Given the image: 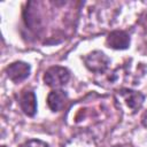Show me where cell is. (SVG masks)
I'll use <instances>...</instances> for the list:
<instances>
[{"instance_id":"7","label":"cell","mask_w":147,"mask_h":147,"mask_svg":"<svg viewBox=\"0 0 147 147\" xmlns=\"http://www.w3.org/2000/svg\"><path fill=\"white\" fill-rule=\"evenodd\" d=\"M20 107L28 116H33L37 111V98L32 91H24L20 96Z\"/></svg>"},{"instance_id":"8","label":"cell","mask_w":147,"mask_h":147,"mask_svg":"<svg viewBox=\"0 0 147 147\" xmlns=\"http://www.w3.org/2000/svg\"><path fill=\"white\" fill-rule=\"evenodd\" d=\"M68 100V95L62 90H54L47 96V105L53 111H60L64 108Z\"/></svg>"},{"instance_id":"11","label":"cell","mask_w":147,"mask_h":147,"mask_svg":"<svg viewBox=\"0 0 147 147\" xmlns=\"http://www.w3.org/2000/svg\"><path fill=\"white\" fill-rule=\"evenodd\" d=\"M114 147H130L127 145H118V146H114Z\"/></svg>"},{"instance_id":"6","label":"cell","mask_w":147,"mask_h":147,"mask_svg":"<svg viewBox=\"0 0 147 147\" xmlns=\"http://www.w3.org/2000/svg\"><path fill=\"white\" fill-rule=\"evenodd\" d=\"M63 147H98V145H96L93 136L91 133L84 131V132H79V133L75 134L72 138H70L63 145Z\"/></svg>"},{"instance_id":"1","label":"cell","mask_w":147,"mask_h":147,"mask_svg":"<svg viewBox=\"0 0 147 147\" xmlns=\"http://www.w3.org/2000/svg\"><path fill=\"white\" fill-rule=\"evenodd\" d=\"M69 78H70L69 70L67 68L60 67V65H54V67L48 68L44 75L45 84L51 87H54V88L61 87L64 84H67Z\"/></svg>"},{"instance_id":"12","label":"cell","mask_w":147,"mask_h":147,"mask_svg":"<svg viewBox=\"0 0 147 147\" xmlns=\"http://www.w3.org/2000/svg\"><path fill=\"white\" fill-rule=\"evenodd\" d=\"M2 147H5V146H2Z\"/></svg>"},{"instance_id":"5","label":"cell","mask_w":147,"mask_h":147,"mask_svg":"<svg viewBox=\"0 0 147 147\" xmlns=\"http://www.w3.org/2000/svg\"><path fill=\"white\" fill-rule=\"evenodd\" d=\"M108 47L114 49H126L130 46V36L122 30L113 31L108 34L106 40Z\"/></svg>"},{"instance_id":"3","label":"cell","mask_w":147,"mask_h":147,"mask_svg":"<svg viewBox=\"0 0 147 147\" xmlns=\"http://www.w3.org/2000/svg\"><path fill=\"white\" fill-rule=\"evenodd\" d=\"M85 65L93 72L102 74L110 64L109 57L101 51H94L84 57Z\"/></svg>"},{"instance_id":"10","label":"cell","mask_w":147,"mask_h":147,"mask_svg":"<svg viewBox=\"0 0 147 147\" xmlns=\"http://www.w3.org/2000/svg\"><path fill=\"white\" fill-rule=\"evenodd\" d=\"M141 122H142V124H144L145 126H147V111L144 113V115H142V117H141Z\"/></svg>"},{"instance_id":"4","label":"cell","mask_w":147,"mask_h":147,"mask_svg":"<svg viewBox=\"0 0 147 147\" xmlns=\"http://www.w3.org/2000/svg\"><path fill=\"white\" fill-rule=\"evenodd\" d=\"M6 74L10 80L14 83H20L29 77L30 75V65L23 61H16L9 64L6 69Z\"/></svg>"},{"instance_id":"9","label":"cell","mask_w":147,"mask_h":147,"mask_svg":"<svg viewBox=\"0 0 147 147\" xmlns=\"http://www.w3.org/2000/svg\"><path fill=\"white\" fill-rule=\"evenodd\" d=\"M20 147H48V145L41 140H37V139H32L29 141H25L24 144H22Z\"/></svg>"},{"instance_id":"2","label":"cell","mask_w":147,"mask_h":147,"mask_svg":"<svg viewBox=\"0 0 147 147\" xmlns=\"http://www.w3.org/2000/svg\"><path fill=\"white\" fill-rule=\"evenodd\" d=\"M117 98L121 107H125V109L131 113L137 111L144 102V95L132 90H121L117 93Z\"/></svg>"}]
</instances>
